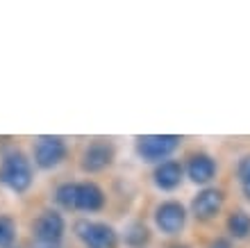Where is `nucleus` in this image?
Masks as SVG:
<instances>
[{
    "label": "nucleus",
    "instance_id": "obj_6",
    "mask_svg": "<svg viewBox=\"0 0 250 248\" xmlns=\"http://www.w3.org/2000/svg\"><path fill=\"white\" fill-rule=\"evenodd\" d=\"M66 232V219L57 209H46L37 216L32 223V237L34 244H43V246H62Z\"/></svg>",
    "mask_w": 250,
    "mask_h": 248
},
{
    "label": "nucleus",
    "instance_id": "obj_8",
    "mask_svg": "<svg viewBox=\"0 0 250 248\" xmlns=\"http://www.w3.org/2000/svg\"><path fill=\"white\" fill-rule=\"evenodd\" d=\"M116 159V148H114L112 141L107 139H96L91 144L82 150V159H80V166L84 173H100V171L109 169Z\"/></svg>",
    "mask_w": 250,
    "mask_h": 248
},
{
    "label": "nucleus",
    "instance_id": "obj_3",
    "mask_svg": "<svg viewBox=\"0 0 250 248\" xmlns=\"http://www.w3.org/2000/svg\"><path fill=\"white\" fill-rule=\"evenodd\" d=\"M84 248H119L121 235L105 221H93V219H80L73 225Z\"/></svg>",
    "mask_w": 250,
    "mask_h": 248
},
{
    "label": "nucleus",
    "instance_id": "obj_9",
    "mask_svg": "<svg viewBox=\"0 0 250 248\" xmlns=\"http://www.w3.org/2000/svg\"><path fill=\"white\" fill-rule=\"evenodd\" d=\"M225 205V191L218 187H203L196 196L191 198V214L198 221H211L221 214Z\"/></svg>",
    "mask_w": 250,
    "mask_h": 248
},
{
    "label": "nucleus",
    "instance_id": "obj_11",
    "mask_svg": "<svg viewBox=\"0 0 250 248\" xmlns=\"http://www.w3.org/2000/svg\"><path fill=\"white\" fill-rule=\"evenodd\" d=\"M185 180V166L178 159H166L152 171V182L159 191H175Z\"/></svg>",
    "mask_w": 250,
    "mask_h": 248
},
{
    "label": "nucleus",
    "instance_id": "obj_15",
    "mask_svg": "<svg viewBox=\"0 0 250 248\" xmlns=\"http://www.w3.org/2000/svg\"><path fill=\"white\" fill-rule=\"evenodd\" d=\"M237 180L241 187V194L250 201V155H244L237 162Z\"/></svg>",
    "mask_w": 250,
    "mask_h": 248
},
{
    "label": "nucleus",
    "instance_id": "obj_2",
    "mask_svg": "<svg viewBox=\"0 0 250 248\" xmlns=\"http://www.w3.org/2000/svg\"><path fill=\"white\" fill-rule=\"evenodd\" d=\"M34 182L32 162L25 153L21 150H9L0 159V184L7 191H12L16 196L25 194Z\"/></svg>",
    "mask_w": 250,
    "mask_h": 248
},
{
    "label": "nucleus",
    "instance_id": "obj_17",
    "mask_svg": "<svg viewBox=\"0 0 250 248\" xmlns=\"http://www.w3.org/2000/svg\"><path fill=\"white\" fill-rule=\"evenodd\" d=\"M32 248H62V246H43V244H32Z\"/></svg>",
    "mask_w": 250,
    "mask_h": 248
},
{
    "label": "nucleus",
    "instance_id": "obj_14",
    "mask_svg": "<svg viewBox=\"0 0 250 248\" xmlns=\"http://www.w3.org/2000/svg\"><path fill=\"white\" fill-rule=\"evenodd\" d=\"M16 242V223L12 216H0V248H14Z\"/></svg>",
    "mask_w": 250,
    "mask_h": 248
},
{
    "label": "nucleus",
    "instance_id": "obj_1",
    "mask_svg": "<svg viewBox=\"0 0 250 248\" xmlns=\"http://www.w3.org/2000/svg\"><path fill=\"white\" fill-rule=\"evenodd\" d=\"M55 203L68 212H86L96 214L105 207L107 196L96 182H62L55 189Z\"/></svg>",
    "mask_w": 250,
    "mask_h": 248
},
{
    "label": "nucleus",
    "instance_id": "obj_5",
    "mask_svg": "<svg viewBox=\"0 0 250 248\" xmlns=\"http://www.w3.org/2000/svg\"><path fill=\"white\" fill-rule=\"evenodd\" d=\"M68 157V144L57 135H41L34 139V166L41 171H53Z\"/></svg>",
    "mask_w": 250,
    "mask_h": 248
},
{
    "label": "nucleus",
    "instance_id": "obj_12",
    "mask_svg": "<svg viewBox=\"0 0 250 248\" xmlns=\"http://www.w3.org/2000/svg\"><path fill=\"white\" fill-rule=\"evenodd\" d=\"M121 242L127 248H148V244H150V228L144 221H130L123 228Z\"/></svg>",
    "mask_w": 250,
    "mask_h": 248
},
{
    "label": "nucleus",
    "instance_id": "obj_4",
    "mask_svg": "<svg viewBox=\"0 0 250 248\" xmlns=\"http://www.w3.org/2000/svg\"><path fill=\"white\" fill-rule=\"evenodd\" d=\"M180 141L182 137L178 135H144V137H137L134 150L141 162L162 164L180 148Z\"/></svg>",
    "mask_w": 250,
    "mask_h": 248
},
{
    "label": "nucleus",
    "instance_id": "obj_7",
    "mask_svg": "<svg viewBox=\"0 0 250 248\" xmlns=\"http://www.w3.org/2000/svg\"><path fill=\"white\" fill-rule=\"evenodd\" d=\"M155 228L162 232V235H180L187 225V219H189V212L180 201H162L155 207Z\"/></svg>",
    "mask_w": 250,
    "mask_h": 248
},
{
    "label": "nucleus",
    "instance_id": "obj_18",
    "mask_svg": "<svg viewBox=\"0 0 250 248\" xmlns=\"http://www.w3.org/2000/svg\"><path fill=\"white\" fill-rule=\"evenodd\" d=\"M171 248H189V246H185V244H180V246H171Z\"/></svg>",
    "mask_w": 250,
    "mask_h": 248
},
{
    "label": "nucleus",
    "instance_id": "obj_13",
    "mask_svg": "<svg viewBox=\"0 0 250 248\" xmlns=\"http://www.w3.org/2000/svg\"><path fill=\"white\" fill-rule=\"evenodd\" d=\"M225 228H228L230 239H234V242L248 239L250 237V214L246 209H234V212H230V216H228Z\"/></svg>",
    "mask_w": 250,
    "mask_h": 248
},
{
    "label": "nucleus",
    "instance_id": "obj_16",
    "mask_svg": "<svg viewBox=\"0 0 250 248\" xmlns=\"http://www.w3.org/2000/svg\"><path fill=\"white\" fill-rule=\"evenodd\" d=\"M207 248H234V244L230 237H216V239H211Z\"/></svg>",
    "mask_w": 250,
    "mask_h": 248
},
{
    "label": "nucleus",
    "instance_id": "obj_10",
    "mask_svg": "<svg viewBox=\"0 0 250 248\" xmlns=\"http://www.w3.org/2000/svg\"><path fill=\"white\" fill-rule=\"evenodd\" d=\"M218 173V162L209 153H193L185 164V176L198 187H209Z\"/></svg>",
    "mask_w": 250,
    "mask_h": 248
}]
</instances>
